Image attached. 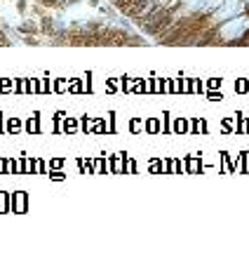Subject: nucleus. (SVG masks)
Wrapping results in <instances>:
<instances>
[{"instance_id": "1", "label": "nucleus", "mask_w": 249, "mask_h": 259, "mask_svg": "<svg viewBox=\"0 0 249 259\" xmlns=\"http://www.w3.org/2000/svg\"><path fill=\"white\" fill-rule=\"evenodd\" d=\"M207 97L212 99V101H217V99H223V95H221V92H214V90H209V92H207Z\"/></svg>"}, {"instance_id": "2", "label": "nucleus", "mask_w": 249, "mask_h": 259, "mask_svg": "<svg viewBox=\"0 0 249 259\" xmlns=\"http://www.w3.org/2000/svg\"><path fill=\"white\" fill-rule=\"evenodd\" d=\"M174 130H176V132H184V130H186V120H176Z\"/></svg>"}, {"instance_id": "4", "label": "nucleus", "mask_w": 249, "mask_h": 259, "mask_svg": "<svg viewBox=\"0 0 249 259\" xmlns=\"http://www.w3.org/2000/svg\"><path fill=\"white\" fill-rule=\"evenodd\" d=\"M0 212H5V195H0Z\"/></svg>"}, {"instance_id": "3", "label": "nucleus", "mask_w": 249, "mask_h": 259, "mask_svg": "<svg viewBox=\"0 0 249 259\" xmlns=\"http://www.w3.org/2000/svg\"><path fill=\"white\" fill-rule=\"evenodd\" d=\"M7 128H10V130H19V120H10V123H7Z\"/></svg>"}]
</instances>
